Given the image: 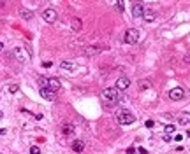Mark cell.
I'll use <instances>...</instances> for the list:
<instances>
[{
    "mask_svg": "<svg viewBox=\"0 0 190 154\" xmlns=\"http://www.w3.org/2000/svg\"><path fill=\"white\" fill-rule=\"evenodd\" d=\"M100 96L108 105H116V102H120V91L116 88H106V90H102Z\"/></svg>",
    "mask_w": 190,
    "mask_h": 154,
    "instance_id": "1",
    "label": "cell"
},
{
    "mask_svg": "<svg viewBox=\"0 0 190 154\" xmlns=\"http://www.w3.org/2000/svg\"><path fill=\"white\" fill-rule=\"evenodd\" d=\"M116 121L120 123V124H132L134 121H136V116L132 114V112H129V111H120L118 114H116Z\"/></svg>",
    "mask_w": 190,
    "mask_h": 154,
    "instance_id": "2",
    "label": "cell"
},
{
    "mask_svg": "<svg viewBox=\"0 0 190 154\" xmlns=\"http://www.w3.org/2000/svg\"><path fill=\"white\" fill-rule=\"evenodd\" d=\"M12 54H14L16 60L21 61V63H27V61H30V58H32V54H30V51H28L27 47H14Z\"/></svg>",
    "mask_w": 190,
    "mask_h": 154,
    "instance_id": "3",
    "label": "cell"
},
{
    "mask_svg": "<svg viewBox=\"0 0 190 154\" xmlns=\"http://www.w3.org/2000/svg\"><path fill=\"white\" fill-rule=\"evenodd\" d=\"M139 37H141V33H139L137 28H129V30L125 32V35H123V40L127 44H137Z\"/></svg>",
    "mask_w": 190,
    "mask_h": 154,
    "instance_id": "4",
    "label": "cell"
},
{
    "mask_svg": "<svg viewBox=\"0 0 190 154\" xmlns=\"http://www.w3.org/2000/svg\"><path fill=\"white\" fill-rule=\"evenodd\" d=\"M102 51H106L104 46H88V47L83 49V54H84V56H97V54H100Z\"/></svg>",
    "mask_w": 190,
    "mask_h": 154,
    "instance_id": "5",
    "label": "cell"
},
{
    "mask_svg": "<svg viewBox=\"0 0 190 154\" xmlns=\"http://www.w3.org/2000/svg\"><path fill=\"white\" fill-rule=\"evenodd\" d=\"M185 96V90L183 88H173L171 91H169V98H171L173 102H178Z\"/></svg>",
    "mask_w": 190,
    "mask_h": 154,
    "instance_id": "6",
    "label": "cell"
},
{
    "mask_svg": "<svg viewBox=\"0 0 190 154\" xmlns=\"http://www.w3.org/2000/svg\"><path fill=\"white\" fill-rule=\"evenodd\" d=\"M39 93H40V96H42V98H44V100H48V102H53V100H56V91L49 90V88H44V90H39Z\"/></svg>",
    "mask_w": 190,
    "mask_h": 154,
    "instance_id": "7",
    "label": "cell"
},
{
    "mask_svg": "<svg viewBox=\"0 0 190 154\" xmlns=\"http://www.w3.org/2000/svg\"><path fill=\"white\" fill-rule=\"evenodd\" d=\"M42 18H44V21H48V23H55L58 14H56L55 9H46L44 12H42Z\"/></svg>",
    "mask_w": 190,
    "mask_h": 154,
    "instance_id": "8",
    "label": "cell"
},
{
    "mask_svg": "<svg viewBox=\"0 0 190 154\" xmlns=\"http://www.w3.org/2000/svg\"><path fill=\"white\" fill-rule=\"evenodd\" d=\"M129 86H130V79H129V77H118L115 88H116L118 91H123V90H127Z\"/></svg>",
    "mask_w": 190,
    "mask_h": 154,
    "instance_id": "9",
    "label": "cell"
},
{
    "mask_svg": "<svg viewBox=\"0 0 190 154\" xmlns=\"http://www.w3.org/2000/svg\"><path fill=\"white\" fill-rule=\"evenodd\" d=\"M143 14H144V7H143V4H134L132 5V16L134 18H143Z\"/></svg>",
    "mask_w": 190,
    "mask_h": 154,
    "instance_id": "10",
    "label": "cell"
},
{
    "mask_svg": "<svg viewBox=\"0 0 190 154\" xmlns=\"http://www.w3.org/2000/svg\"><path fill=\"white\" fill-rule=\"evenodd\" d=\"M143 19H144V21H148V23H152V21H155V19H157V14H155V11H152V9H144Z\"/></svg>",
    "mask_w": 190,
    "mask_h": 154,
    "instance_id": "11",
    "label": "cell"
},
{
    "mask_svg": "<svg viewBox=\"0 0 190 154\" xmlns=\"http://www.w3.org/2000/svg\"><path fill=\"white\" fill-rule=\"evenodd\" d=\"M62 133L65 135V137H72L74 135V124L72 123H65V124H63V128H62Z\"/></svg>",
    "mask_w": 190,
    "mask_h": 154,
    "instance_id": "12",
    "label": "cell"
},
{
    "mask_svg": "<svg viewBox=\"0 0 190 154\" xmlns=\"http://www.w3.org/2000/svg\"><path fill=\"white\" fill-rule=\"evenodd\" d=\"M48 88H49V90H53V91H58V90H60V81H58L56 77L48 79Z\"/></svg>",
    "mask_w": 190,
    "mask_h": 154,
    "instance_id": "13",
    "label": "cell"
},
{
    "mask_svg": "<svg viewBox=\"0 0 190 154\" xmlns=\"http://www.w3.org/2000/svg\"><path fill=\"white\" fill-rule=\"evenodd\" d=\"M71 26H72L74 32H79L81 26H83V21H81L79 18H72V19H71Z\"/></svg>",
    "mask_w": 190,
    "mask_h": 154,
    "instance_id": "14",
    "label": "cell"
},
{
    "mask_svg": "<svg viewBox=\"0 0 190 154\" xmlns=\"http://www.w3.org/2000/svg\"><path fill=\"white\" fill-rule=\"evenodd\" d=\"M137 88L141 91H146V90H152V82L150 81H146V79H141L139 82H137Z\"/></svg>",
    "mask_w": 190,
    "mask_h": 154,
    "instance_id": "15",
    "label": "cell"
},
{
    "mask_svg": "<svg viewBox=\"0 0 190 154\" xmlns=\"http://www.w3.org/2000/svg\"><path fill=\"white\" fill-rule=\"evenodd\" d=\"M72 151L74 152H83L84 151V142L83 140H74L72 142Z\"/></svg>",
    "mask_w": 190,
    "mask_h": 154,
    "instance_id": "16",
    "label": "cell"
},
{
    "mask_svg": "<svg viewBox=\"0 0 190 154\" xmlns=\"http://www.w3.org/2000/svg\"><path fill=\"white\" fill-rule=\"evenodd\" d=\"M60 69H62V70L74 72V70H76V65H74V63H71V61H62V63H60Z\"/></svg>",
    "mask_w": 190,
    "mask_h": 154,
    "instance_id": "17",
    "label": "cell"
},
{
    "mask_svg": "<svg viewBox=\"0 0 190 154\" xmlns=\"http://www.w3.org/2000/svg\"><path fill=\"white\" fill-rule=\"evenodd\" d=\"M178 123H180L181 126L188 124V123H190V114H181V116L178 117Z\"/></svg>",
    "mask_w": 190,
    "mask_h": 154,
    "instance_id": "18",
    "label": "cell"
},
{
    "mask_svg": "<svg viewBox=\"0 0 190 154\" xmlns=\"http://www.w3.org/2000/svg\"><path fill=\"white\" fill-rule=\"evenodd\" d=\"M19 14H21V18H23V19H32V18H34V12L28 11V9H21Z\"/></svg>",
    "mask_w": 190,
    "mask_h": 154,
    "instance_id": "19",
    "label": "cell"
},
{
    "mask_svg": "<svg viewBox=\"0 0 190 154\" xmlns=\"http://www.w3.org/2000/svg\"><path fill=\"white\" fill-rule=\"evenodd\" d=\"M39 86H40V90H44V88H48V79L46 77H39Z\"/></svg>",
    "mask_w": 190,
    "mask_h": 154,
    "instance_id": "20",
    "label": "cell"
},
{
    "mask_svg": "<svg viewBox=\"0 0 190 154\" xmlns=\"http://www.w3.org/2000/svg\"><path fill=\"white\" fill-rule=\"evenodd\" d=\"M164 131H165V135H173V133H174V131H176V128H174L173 124H167Z\"/></svg>",
    "mask_w": 190,
    "mask_h": 154,
    "instance_id": "21",
    "label": "cell"
},
{
    "mask_svg": "<svg viewBox=\"0 0 190 154\" xmlns=\"http://www.w3.org/2000/svg\"><path fill=\"white\" fill-rule=\"evenodd\" d=\"M18 90H19L18 84H9V86H7V91H9V93H18Z\"/></svg>",
    "mask_w": 190,
    "mask_h": 154,
    "instance_id": "22",
    "label": "cell"
},
{
    "mask_svg": "<svg viewBox=\"0 0 190 154\" xmlns=\"http://www.w3.org/2000/svg\"><path fill=\"white\" fill-rule=\"evenodd\" d=\"M30 154H40V149H39L37 145H32V147H30Z\"/></svg>",
    "mask_w": 190,
    "mask_h": 154,
    "instance_id": "23",
    "label": "cell"
},
{
    "mask_svg": "<svg viewBox=\"0 0 190 154\" xmlns=\"http://www.w3.org/2000/svg\"><path fill=\"white\" fill-rule=\"evenodd\" d=\"M116 9H118V11H123V9H125L123 2H116Z\"/></svg>",
    "mask_w": 190,
    "mask_h": 154,
    "instance_id": "24",
    "label": "cell"
},
{
    "mask_svg": "<svg viewBox=\"0 0 190 154\" xmlns=\"http://www.w3.org/2000/svg\"><path fill=\"white\" fill-rule=\"evenodd\" d=\"M153 124H155V123H153L152 119H148V121H146V128H153Z\"/></svg>",
    "mask_w": 190,
    "mask_h": 154,
    "instance_id": "25",
    "label": "cell"
},
{
    "mask_svg": "<svg viewBox=\"0 0 190 154\" xmlns=\"http://www.w3.org/2000/svg\"><path fill=\"white\" fill-rule=\"evenodd\" d=\"M42 67H46V69H49V67H51V61H44V63H42Z\"/></svg>",
    "mask_w": 190,
    "mask_h": 154,
    "instance_id": "26",
    "label": "cell"
},
{
    "mask_svg": "<svg viewBox=\"0 0 190 154\" xmlns=\"http://www.w3.org/2000/svg\"><path fill=\"white\" fill-rule=\"evenodd\" d=\"M164 140L165 142H171V135H164Z\"/></svg>",
    "mask_w": 190,
    "mask_h": 154,
    "instance_id": "27",
    "label": "cell"
},
{
    "mask_svg": "<svg viewBox=\"0 0 190 154\" xmlns=\"http://www.w3.org/2000/svg\"><path fill=\"white\" fill-rule=\"evenodd\" d=\"M181 138H183L181 135H176V137H174V140H176V142H181Z\"/></svg>",
    "mask_w": 190,
    "mask_h": 154,
    "instance_id": "28",
    "label": "cell"
},
{
    "mask_svg": "<svg viewBox=\"0 0 190 154\" xmlns=\"http://www.w3.org/2000/svg\"><path fill=\"white\" fill-rule=\"evenodd\" d=\"M139 152H141V154H148V151H146V149H143V147H139Z\"/></svg>",
    "mask_w": 190,
    "mask_h": 154,
    "instance_id": "29",
    "label": "cell"
},
{
    "mask_svg": "<svg viewBox=\"0 0 190 154\" xmlns=\"http://www.w3.org/2000/svg\"><path fill=\"white\" fill-rule=\"evenodd\" d=\"M185 61H187V63H188V65H190V53H188V54H187V56H185Z\"/></svg>",
    "mask_w": 190,
    "mask_h": 154,
    "instance_id": "30",
    "label": "cell"
},
{
    "mask_svg": "<svg viewBox=\"0 0 190 154\" xmlns=\"http://www.w3.org/2000/svg\"><path fill=\"white\" fill-rule=\"evenodd\" d=\"M4 133H5V130H4V128H0V135H4Z\"/></svg>",
    "mask_w": 190,
    "mask_h": 154,
    "instance_id": "31",
    "label": "cell"
},
{
    "mask_svg": "<svg viewBox=\"0 0 190 154\" xmlns=\"http://www.w3.org/2000/svg\"><path fill=\"white\" fill-rule=\"evenodd\" d=\"M2 47H4V44H2V42H0V53H2Z\"/></svg>",
    "mask_w": 190,
    "mask_h": 154,
    "instance_id": "32",
    "label": "cell"
},
{
    "mask_svg": "<svg viewBox=\"0 0 190 154\" xmlns=\"http://www.w3.org/2000/svg\"><path fill=\"white\" fill-rule=\"evenodd\" d=\"M2 117H4V114H2V111H0V119H2Z\"/></svg>",
    "mask_w": 190,
    "mask_h": 154,
    "instance_id": "33",
    "label": "cell"
},
{
    "mask_svg": "<svg viewBox=\"0 0 190 154\" xmlns=\"http://www.w3.org/2000/svg\"><path fill=\"white\" fill-rule=\"evenodd\" d=\"M0 154H2V152H0Z\"/></svg>",
    "mask_w": 190,
    "mask_h": 154,
    "instance_id": "34",
    "label": "cell"
}]
</instances>
